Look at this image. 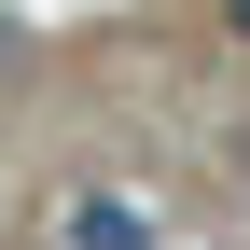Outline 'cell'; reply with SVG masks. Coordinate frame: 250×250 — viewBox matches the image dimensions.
Wrapping results in <instances>:
<instances>
[{
  "label": "cell",
  "instance_id": "1",
  "mask_svg": "<svg viewBox=\"0 0 250 250\" xmlns=\"http://www.w3.org/2000/svg\"><path fill=\"white\" fill-rule=\"evenodd\" d=\"M56 250H153V208L139 195H70L56 208Z\"/></svg>",
  "mask_w": 250,
  "mask_h": 250
},
{
  "label": "cell",
  "instance_id": "2",
  "mask_svg": "<svg viewBox=\"0 0 250 250\" xmlns=\"http://www.w3.org/2000/svg\"><path fill=\"white\" fill-rule=\"evenodd\" d=\"M0 70H14V14H0Z\"/></svg>",
  "mask_w": 250,
  "mask_h": 250
},
{
  "label": "cell",
  "instance_id": "3",
  "mask_svg": "<svg viewBox=\"0 0 250 250\" xmlns=\"http://www.w3.org/2000/svg\"><path fill=\"white\" fill-rule=\"evenodd\" d=\"M223 14H236V42H250V0H223Z\"/></svg>",
  "mask_w": 250,
  "mask_h": 250
}]
</instances>
